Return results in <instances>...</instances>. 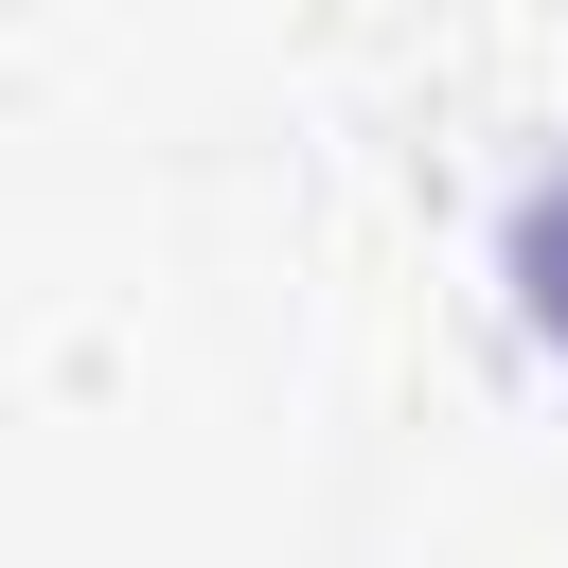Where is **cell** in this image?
I'll return each instance as SVG.
<instances>
[{"label": "cell", "instance_id": "obj_1", "mask_svg": "<svg viewBox=\"0 0 568 568\" xmlns=\"http://www.w3.org/2000/svg\"><path fill=\"white\" fill-rule=\"evenodd\" d=\"M497 266H515V320L568 355V178H532V195H515V248H497Z\"/></svg>", "mask_w": 568, "mask_h": 568}]
</instances>
